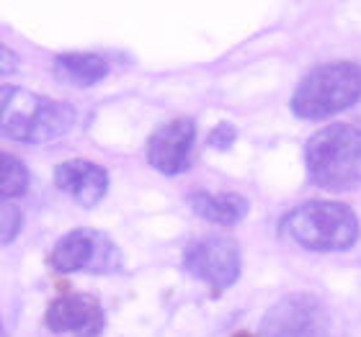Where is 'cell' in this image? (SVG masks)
Instances as JSON below:
<instances>
[{
    "label": "cell",
    "mask_w": 361,
    "mask_h": 337,
    "mask_svg": "<svg viewBox=\"0 0 361 337\" xmlns=\"http://www.w3.org/2000/svg\"><path fill=\"white\" fill-rule=\"evenodd\" d=\"M3 335H6V332H3V322H0V337H3Z\"/></svg>",
    "instance_id": "cell-18"
},
{
    "label": "cell",
    "mask_w": 361,
    "mask_h": 337,
    "mask_svg": "<svg viewBox=\"0 0 361 337\" xmlns=\"http://www.w3.org/2000/svg\"><path fill=\"white\" fill-rule=\"evenodd\" d=\"M183 268L219 293L240 278L243 255L238 242L230 237H202L186 248Z\"/></svg>",
    "instance_id": "cell-7"
},
{
    "label": "cell",
    "mask_w": 361,
    "mask_h": 337,
    "mask_svg": "<svg viewBox=\"0 0 361 337\" xmlns=\"http://www.w3.org/2000/svg\"><path fill=\"white\" fill-rule=\"evenodd\" d=\"M361 98V65L356 62H325L302 77L289 108L297 119L320 121L346 111Z\"/></svg>",
    "instance_id": "cell-4"
},
{
    "label": "cell",
    "mask_w": 361,
    "mask_h": 337,
    "mask_svg": "<svg viewBox=\"0 0 361 337\" xmlns=\"http://www.w3.org/2000/svg\"><path fill=\"white\" fill-rule=\"evenodd\" d=\"M279 237L310 253H343L359 242V219L341 201H307L286 211Z\"/></svg>",
    "instance_id": "cell-2"
},
{
    "label": "cell",
    "mask_w": 361,
    "mask_h": 337,
    "mask_svg": "<svg viewBox=\"0 0 361 337\" xmlns=\"http://www.w3.org/2000/svg\"><path fill=\"white\" fill-rule=\"evenodd\" d=\"M29 188V167L23 165L11 152L0 150V198H16L23 196Z\"/></svg>",
    "instance_id": "cell-13"
},
{
    "label": "cell",
    "mask_w": 361,
    "mask_h": 337,
    "mask_svg": "<svg viewBox=\"0 0 361 337\" xmlns=\"http://www.w3.org/2000/svg\"><path fill=\"white\" fill-rule=\"evenodd\" d=\"M75 108L34 90L0 85V136L11 142L44 144L68 134Z\"/></svg>",
    "instance_id": "cell-1"
},
{
    "label": "cell",
    "mask_w": 361,
    "mask_h": 337,
    "mask_svg": "<svg viewBox=\"0 0 361 337\" xmlns=\"http://www.w3.org/2000/svg\"><path fill=\"white\" fill-rule=\"evenodd\" d=\"M235 337H253V335H248V332H238Z\"/></svg>",
    "instance_id": "cell-17"
},
{
    "label": "cell",
    "mask_w": 361,
    "mask_h": 337,
    "mask_svg": "<svg viewBox=\"0 0 361 337\" xmlns=\"http://www.w3.org/2000/svg\"><path fill=\"white\" fill-rule=\"evenodd\" d=\"M54 183L75 203L90 209L109 191V170L90 160H68L54 167Z\"/></svg>",
    "instance_id": "cell-10"
},
{
    "label": "cell",
    "mask_w": 361,
    "mask_h": 337,
    "mask_svg": "<svg viewBox=\"0 0 361 337\" xmlns=\"http://www.w3.org/2000/svg\"><path fill=\"white\" fill-rule=\"evenodd\" d=\"M235 139H238V129L225 121V124H217V127L212 129V134H209V139H207V144H209V147H214V150H219V152H227L235 144Z\"/></svg>",
    "instance_id": "cell-15"
},
{
    "label": "cell",
    "mask_w": 361,
    "mask_h": 337,
    "mask_svg": "<svg viewBox=\"0 0 361 337\" xmlns=\"http://www.w3.org/2000/svg\"><path fill=\"white\" fill-rule=\"evenodd\" d=\"M23 227V217L18 206H13L11 201L6 198H0V242L6 245V242H13L18 237Z\"/></svg>",
    "instance_id": "cell-14"
},
{
    "label": "cell",
    "mask_w": 361,
    "mask_h": 337,
    "mask_svg": "<svg viewBox=\"0 0 361 337\" xmlns=\"http://www.w3.org/2000/svg\"><path fill=\"white\" fill-rule=\"evenodd\" d=\"M49 268L57 273H90V276H111L124 265L121 250L109 234L98 229H73L52 248Z\"/></svg>",
    "instance_id": "cell-5"
},
{
    "label": "cell",
    "mask_w": 361,
    "mask_h": 337,
    "mask_svg": "<svg viewBox=\"0 0 361 337\" xmlns=\"http://www.w3.org/2000/svg\"><path fill=\"white\" fill-rule=\"evenodd\" d=\"M16 70H18V54L6 44H0V75H11Z\"/></svg>",
    "instance_id": "cell-16"
},
{
    "label": "cell",
    "mask_w": 361,
    "mask_h": 337,
    "mask_svg": "<svg viewBox=\"0 0 361 337\" xmlns=\"http://www.w3.org/2000/svg\"><path fill=\"white\" fill-rule=\"evenodd\" d=\"M258 337H333L331 314L315 293H286L266 312Z\"/></svg>",
    "instance_id": "cell-6"
},
{
    "label": "cell",
    "mask_w": 361,
    "mask_h": 337,
    "mask_svg": "<svg viewBox=\"0 0 361 337\" xmlns=\"http://www.w3.org/2000/svg\"><path fill=\"white\" fill-rule=\"evenodd\" d=\"M305 167L310 183L323 191L361 188V129L354 124H331L305 144Z\"/></svg>",
    "instance_id": "cell-3"
},
{
    "label": "cell",
    "mask_w": 361,
    "mask_h": 337,
    "mask_svg": "<svg viewBox=\"0 0 361 337\" xmlns=\"http://www.w3.org/2000/svg\"><path fill=\"white\" fill-rule=\"evenodd\" d=\"M196 142V124L191 119H173L160 124L147 139V163L163 175H180L188 170Z\"/></svg>",
    "instance_id": "cell-9"
},
{
    "label": "cell",
    "mask_w": 361,
    "mask_h": 337,
    "mask_svg": "<svg viewBox=\"0 0 361 337\" xmlns=\"http://www.w3.org/2000/svg\"><path fill=\"white\" fill-rule=\"evenodd\" d=\"M54 75L65 85L90 88V85H98L109 75V62L104 57H98V54H85V52L60 54L54 60Z\"/></svg>",
    "instance_id": "cell-12"
},
{
    "label": "cell",
    "mask_w": 361,
    "mask_h": 337,
    "mask_svg": "<svg viewBox=\"0 0 361 337\" xmlns=\"http://www.w3.org/2000/svg\"><path fill=\"white\" fill-rule=\"evenodd\" d=\"M191 203V209H194L196 217L207 219L212 224H219V227H233L238 222L248 217V209L250 203L245 196L240 193H209V191H196L191 193L188 198Z\"/></svg>",
    "instance_id": "cell-11"
},
{
    "label": "cell",
    "mask_w": 361,
    "mask_h": 337,
    "mask_svg": "<svg viewBox=\"0 0 361 337\" xmlns=\"http://www.w3.org/2000/svg\"><path fill=\"white\" fill-rule=\"evenodd\" d=\"M47 330L65 337H98L104 332L106 314L98 299L88 293H62L47 307Z\"/></svg>",
    "instance_id": "cell-8"
}]
</instances>
